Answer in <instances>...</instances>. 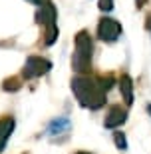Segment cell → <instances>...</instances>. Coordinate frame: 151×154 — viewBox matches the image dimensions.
Returning <instances> with one entry per match:
<instances>
[{
  "label": "cell",
  "instance_id": "cell-1",
  "mask_svg": "<svg viewBox=\"0 0 151 154\" xmlns=\"http://www.w3.org/2000/svg\"><path fill=\"white\" fill-rule=\"evenodd\" d=\"M72 90L78 98V102L86 108L97 110L106 104V88L100 80L90 76H74L72 78Z\"/></svg>",
  "mask_w": 151,
  "mask_h": 154
},
{
  "label": "cell",
  "instance_id": "cell-2",
  "mask_svg": "<svg viewBox=\"0 0 151 154\" xmlns=\"http://www.w3.org/2000/svg\"><path fill=\"white\" fill-rule=\"evenodd\" d=\"M91 50H94V44H91L90 34L86 30H82L76 36V52H74V58H72V68L76 72H86L90 68Z\"/></svg>",
  "mask_w": 151,
  "mask_h": 154
},
{
  "label": "cell",
  "instance_id": "cell-3",
  "mask_svg": "<svg viewBox=\"0 0 151 154\" xmlns=\"http://www.w3.org/2000/svg\"><path fill=\"white\" fill-rule=\"evenodd\" d=\"M52 68V62L46 60L42 56H28L26 58V64H24V70H22V76L26 80L30 78H38L42 74H48Z\"/></svg>",
  "mask_w": 151,
  "mask_h": 154
},
{
  "label": "cell",
  "instance_id": "cell-4",
  "mask_svg": "<svg viewBox=\"0 0 151 154\" xmlns=\"http://www.w3.org/2000/svg\"><path fill=\"white\" fill-rule=\"evenodd\" d=\"M123 28L121 24L118 22V20H113V18H103V20H100V24H97V36H100L103 42H115V40L121 36Z\"/></svg>",
  "mask_w": 151,
  "mask_h": 154
},
{
  "label": "cell",
  "instance_id": "cell-5",
  "mask_svg": "<svg viewBox=\"0 0 151 154\" xmlns=\"http://www.w3.org/2000/svg\"><path fill=\"white\" fill-rule=\"evenodd\" d=\"M36 22L44 24L46 28L56 26V8H54V4L46 2L44 6H40V10L36 12Z\"/></svg>",
  "mask_w": 151,
  "mask_h": 154
},
{
  "label": "cell",
  "instance_id": "cell-6",
  "mask_svg": "<svg viewBox=\"0 0 151 154\" xmlns=\"http://www.w3.org/2000/svg\"><path fill=\"white\" fill-rule=\"evenodd\" d=\"M125 120H127V112H125L121 106H112L109 112H107V116H106L103 126H106V128H119Z\"/></svg>",
  "mask_w": 151,
  "mask_h": 154
},
{
  "label": "cell",
  "instance_id": "cell-7",
  "mask_svg": "<svg viewBox=\"0 0 151 154\" xmlns=\"http://www.w3.org/2000/svg\"><path fill=\"white\" fill-rule=\"evenodd\" d=\"M119 90H121V96L125 100V104L131 106L133 104V80H131L129 74H123L119 78Z\"/></svg>",
  "mask_w": 151,
  "mask_h": 154
},
{
  "label": "cell",
  "instance_id": "cell-8",
  "mask_svg": "<svg viewBox=\"0 0 151 154\" xmlns=\"http://www.w3.org/2000/svg\"><path fill=\"white\" fill-rule=\"evenodd\" d=\"M14 126H16V122H14V118H12V116H6V118L0 120V150L4 148L6 140L10 138L12 130H14Z\"/></svg>",
  "mask_w": 151,
  "mask_h": 154
},
{
  "label": "cell",
  "instance_id": "cell-9",
  "mask_svg": "<svg viewBox=\"0 0 151 154\" xmlns=\"http://www.w3.org/2000/svg\"><path fill=\"white\" fill-rule=\"evenodd\" d=\"M68 130H70V120L64 118V116L52 120V124L48 126V134H50V136H58V134H64V132H68Z\"/></svg>",
  "mask_w": 151,
  "mask_h": 154
},
{
  "label": "cell",
  "instance_id": "cell-10",
  "mask_svg": "<svg viewBox=\"0 0 151 154\" xmlns=\"http://www.w3.org/2000/svg\"><path fill=\"white\" fill-rule=\"evenodd\" d=\"M2 88H4L6 92H16L18 88H20V80L18 78H8V80H4Z\"/></svg>",
  "mask_w": 151,
  "mask_h": 154
},
{
  "label": "cell",
  "instance_id": "cell-11",
  "mask_svg": "<svg viewBox=\"0 0 151 154\" xmlns=\"http://www.w3.org/2000/svg\"><path fill=\"white\" fill-rule=\"evenodd\" d=\"M113 140H115V146H118L119 150L127 148V138H125L123 132H113Z\"/></svg>",
  "mask_w": 151,
  "mask_h": 154
},
{
  "label": "cell",
  "instance_id": "cell-12",
  "mask_svg": "<svg viewBox=\"0 0 151 154\" xmlns=\"http://www.w3.org/2000/svg\"><path fill=\"white\" fill-rule=\"evenodd\" d=\"M56 38H58V26H50V28L46 30V44L48 46H52L54 42H56Z\"/></svg>",
  "mask_w": 151,
  "mask_h": 154
},
{
  "label": "cell",
  "instance_id": "cell-13",
  "mask_svg": "<svg viewBox=\"0 0 151 154\" xmlns=\"http://www.w3.org/2000/svg\"><path fill=\"white\" fill-rule=\"evenodd\" d=\"M113 8V0H100V10L109 12Z\"/></svg>",
  "mask_w": 151,
  "mask_h": 154
},
{
  "label": "cell",
  "instance_id": "cell-14",
  "mask_svg": "<svg viewBox=\"0 0 151 154\" xmlns=\"http://www.w3.org/2000/svg\"><path fill=\"white\" fill-rule=\"evenodd\" d=\"M28 2H32V4H36V6H44L46 4L44 0H28Z\"/></svg>",
  "mask_w": 151,
  "mask_h": 154
},
{
  "label": "cell",
  "instance_id": "cell-15",
  "mask_svg": "<svg viewBox=\"0 0 151 154\" xmlns=\"http://www.w3.org/2000/svg\"><path fill=\"white\" fill-rule=\"evenodd\" d=\"M135 2H137V4H135V6H137V8H141V6L145 4V0H135Z\"/></svg>",
  "mask_w": 151,
  "mask_h": 154
},
{
  "label": "cell",
  "instance_id": "cell-16",
  "mask_svg": "<svg viewBox=\"0 0 151 154\" xmlns=\"http://www.w3.org/2000/svg\"><path fill=\"white\" fill-rule=\"evenodd\" d=\"M147 28H149V32H151V14H149V18H147Z\"/></svg>",
  "mask_w": 151,
  "mask_h": 154
},
{
  "label": "cell",
  "instance_id": "cell-17",
  "mask_svg": "<svg viewBox=\"0 0 151 154\" xmlns=\"http://www.w3.org/2000/svg\"><path fill=\"white\" fill-rule=\"evenodd\" d=\"M147 112H149V114H151V104H149V106H147Z\"/></svg>",
  "mask_w": 151,
  "mask_h": 154
},
{
  "label": "cell",
  "instance_id": "cell-18",
  "mask_svg": "<svg viewBox=\"0 0 151 154\" xmlns=\"http://www.w3.org/2000/svg\"><path fill=\"white\" fill-rule=\"evenodd\" d=\"M76 154H88V152H76Z\"/></svg>",
  "mask_w": 151,
  "mask_h": 154
}]
</instances>
